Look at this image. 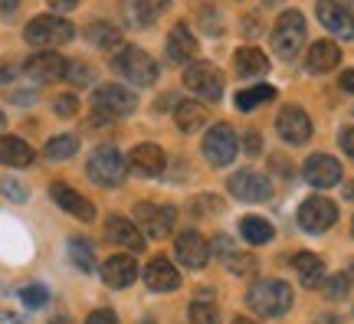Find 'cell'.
Returning <instances> with one entry per match:
<instances>
[{"label": "cell", "instance_id": "obj_8", "mask_svg": "<svg viewBox=\"0 0 354 324\" xmlns=\"http://www.w3.org/2000/svg\"><path fill=\"white\" fill-rule=\"evenodd\" d=\"M335 220H338V207L325 197H308L299 207V226L305 233H325L335 226Z\"/></svg>", "mask_w": 354, "mask_h": 324}, {"label": "cell", "instance_id": "obj_6", "mask_svg": "<svg viewBox=\"0 0 354 324\" xmlns=\"http://www.w3.org/2000/svg\"><path fill=\"white\" fill-rule=\"evenodd\" d=\"M184 86L201 102H220L223 95V75L214 63H190L184 69Z\"/></svg>", "mask_w": 354, "mask_h": 324}, {"label": "cell", "instance_id": "obj_20", "mask_svg": "<svg viewBox=\"0 0 354 324\" xmlns=\"http://www.w3.org/2000/svg\"><path fill=\"white\" fill-rule=\"evenodd\" d=\"M145 285L151 292H174V288H180V272L167 259H154L145 269Z\"/></svg>", "mask_w": 354, "mask_h": 324}, {"label": "cell", "instance_id": "obj_44", "mask_svg": "<svg viewBox=\"0 0 354 324\" xmlns=\"http://www.w3.org/2000/svg\"><path fill=\"white\" fill-rule=\"evenodd\" d=\"M342 88L344 92H354V69H348V73L342 75Z\"/></svg>", "mask_w": 354, "mask_h": 324}, {"label": "cell", "instance_id": "obj_28", "mask_svg": "<svg viewBox=\"0 0 354 324\" xmlns=\"http://www.w3.org/2000/svg\"><path fill=\"white\" fill-rule=\"evenodd\" d=\"M240 233L246 242H253V246H266L269 239H272V226L266 223L263 216H243L240 220Z\"/></svg>", "mask_w": 354, "mask_h": 324}, {"label": "cell", "instance_id": "obj_7", "mask_svg": "<svg viewBox=\"0 0 354 324\" xmlns=\"http://www.w3.org/2000/svg\"><path fill=\"white\" fill-rule=\"evenodd\" d=\"M240 154V137L230 125H214L203 137V158L214 164V167H227L236 161Z\"/></svg>", "mask_w": 354, "mask_h": 324}, {"label": "cell", "instance_id": "obj_38", "mask_svg": "<svg viewBox=\"0 0 354 324\" xmlns=\"http://www.w3.org/2000/svg\"><path fill=\"white\" fill-rule=\"evenodd\" d=\"M0 190H3V197L17 200V203H24V200H26V187L20 184V180H3V184H0Z\"/></svg>", "mask_w": 354, "mask_h": 324}, {"label": "cell", "instance_id": "obj_49", "mask_svg": "<svg viewBox=\"0 0 354 324\" xmlns=\"http://www.w3.org/2000/svg\"><path fill=\"white\" fill-rule=\"evenodd\" d=\"M348 278H354V265H351V275H348Z\"/></svg>", "mask_w": 354, "mask_h": 324}, {"label": "cell", "instance_id": "obj_25", "mask_svg": "<svg viewBox=\"0 0 354 324\" xmlns=\"http://www.w3.org/2000/svg\"><path fill=\"white\" fill-rule=\"evenodd\" d=\"M33 158L37 154H33V148L26 141H20V137H13V135L0 137V161L7 164V167H30Z\"/></svg>", "mask_w": 354, "mask_h": 324}, {"label": "cell", "instance_id": "obj_4", "mask_svg": "<svg viewBox=\"0 0 354 324\" xmlns=\"http://www.w3.org/2000/svg\"><path fill=\"white\" fill-rule=\"evenodd\" d=\"M305 43V17L299 10H286L272 30V50L279 59H295Z\"/></svg>", "mask_w": 354, "mask_h": 324}, {"label": "cell", "instance_id": "obj_1", "mask_svg": "<svg viewBox=\"0 0 354 324\" xmlns=\"http://www.w3.org/2000/svg\"><path fill=\"white\" fill-rule=\"evenodd\" d=\"M246 305L253 308V314L259 318H279L292 308V288L279 278H266V282H256L246 295Z\"/></svg>", "mask_w": 354, "mask_h": 324}, {"label": "cell", "instance_id": "obj_30", "mask_svg": "<svg viewBox=\"0 0 354 324\" xmlns=\"http://www.w3.org/2000/svg\"><path fill=\"white\" fill-rule=\"evenodd\" d=\"M272 99H276V88L272 86L243 88V92H236V108H240V112H253V108H259L263 102H272Z\"/></svg>", "mask_w": 354, "mask_h": 324}, {"label": "cell", "instance_id": "obj_18", "mask_svg": "<svg viewBox=\"0 0 354 324\" xmlns=\"http://www.w3.org/2000/svg\"><path fill=\"white\" fill-rule=\"evenodd\" d=\"M135 275H138V265L131 256H112V259L102 262V278L112 288H128L135 282Z\"/></svg>", "mask_w": 354, "mask_h": 324}, {"label": "cell", "instance_id": "obj_47", "mask_svg": "<svg viewBox=\"0 0 354 324\" xmlns=\"http://www.w3.org/2000/svg\"><path fill=\"white\" fill-rule=\"evenodd\" d=\"M233 324H253V321H250V318H236V321H233Z\"/></svg>", "mask_w": 354, "mask_h": 324}, {"label": "cell", "instance_id": "obj_39", "mask_svg": "<svg viewBox=\"0 0 354 324\" xmlns=\"http://www.w3.org/2000/svg\"><path fill=\"white\" fill-rule=\"evenodd\" d=\"M76 95H59L56 99V115H63V118H69V115H76Z\"/></svg>", "mask_w": 354, "mask_h": 324}, {"label": "cell", "instance_id": "obj_43", "mask_svg": "<svg viewBox=\"0 0 354 324\" xmlns=\"http://www.w3.org/2000/svg\"><path fill=\"white\" fill-rule=\"evenodd\" d=\"M243 144H246V151H250V154H259V151H263V137L250 131V135L243 137Z\"/></svg>", "mask_w": 354, "mask_h": 324}, {"label": "cell", "instance_id": "obj_31", "mask_svg": "<svg viewBox=\"0 0 354 324\" xmlns=\"http://www.w3.org/2000/svg\"><path fill=\"white\" fill-rule=\"evenodd\" d=\"M161 13H165V3H125V17L131 26H148Z\"/></svg>", "mask_w": 354, "mask_h": 324}, {"label": "cell", "instance_id": "obj_17", "mask_svg": "<svg viewBox=\"0 0 354 324\" xmlns=\"http://www.w3.org/2000/svg\"><path fill=\"white\" fill-rule=\"evenodd\" d=\"M50 193H53V200H56L66 213H73L76 220H82V223H92V220H95V207H92L76 187H69V184H53Z\"/></svg>", "mask_w": 354, "mask_h": 324}, {"label": "cell", "instance_id": "obj_24", "mask_svg": "<svg viewBox=\"0 0 354 324\" xmlns=\"http://www.w3.org/2000/svg\"><path fill=\"white\" fill-rule=\"evenodd\" d=\"M194 53H197V39L190 33V26L177 23L174 30H171V37H167V56H171L174 63H190Z\"/></svg>", "mask_w": 354, "mask_h": 324}, {"label": "cell", "instance_id": "obj_21", "mask_svg": "<svg viewBox=\"0 0 354 324\" xmlns=\"http://www.w3.org/2000/svg\"><path fill=\"white\" fill-rule=\"evenodd\" d=\"M338 63H342V50L331 39H318V43H312V50L305 53L308 73H331Z\"/></svg>", "mask_w": 354, "mask_h": 324}, {"label": "cell", "instance_id": "obj_48", "mask_svg": "<svg viewBox=\"0 0 354 324\" xmlns=\"http://www.w3.org/2000/svg\"><path fill=\"white\" fill-rule=\"evenodd\" d=\"M3 128H7V118H3V112H0V131H3Z\"/></svg>", "mask_w": 354, "mask_h": 324}, {"label": "cell", "instance_id": "obj_29", "mask_svg": "<svg viewBox=\"0 0 354 324\" xmlns=\"http://www.w3.org/2000/svg\"><path fill=\"white\" fill-rule=\"evenodd\" d=\"M88 43H95L99 50H115L122 43V30L105 23V20H95V23L88 26Z\"/></svg>", "mask_w": 354, "mask_h": 324}, {"label": "cell", "instance_id": "obj_45", "mask_svg": "<svg viewBox=\"0 0 354 324\" xmlns=\"http://www.w3.org/2000/svg\"><path fill=\"white\" fill-rule=\"evenodd\" d=\"M73 7H76V3H53V10H56V13H63V10H73Z\"/></svg>", "mask_w": 354, "mask_h": 324}, {"label": "cell", "instance_id": "obj_34", "mask_svg": "<svg viewBox=\"0 0 354 324\" xmlns=\"http://www.w3.org/2000/svg\"><path fill=\"white\" fill-rule=\"evenodd\" d=\"M69 259L76 262V269H82V272L95 269V249L88 246L86 239H69Z\"/></svg>", "mask_w": 354, "mask_h": 324}, {"label": "cell", "instance_id": "obj_40", "mask_svg": "<svg viewBox=\"0 0 354 324\" xmlns=\"http://www.w3.org/2000/svg\"><path fill=\"white\" fill-rule=\"evenodd\" d=\"M69 79H73L76 86H86L88 79H92V69H88V66H82V63L69 66Z\"/></svg>", "mask_w": 354, "mask_h": 324}, {"label": "cell", "instance_id": "obj_15", "mask_svg": "<svg viewBox=\"0 0 354 324\" xmlns=\"http://www.w3.org/2000/svg\"><path fill=\"white\" fill-rule=\"evenodd\" d=\"M174 256L180 265H187V269H203L207 259H210V246H207V239L201 233H180L174 242Z\"/></svg>", "mask_w": 354, "mask_h": 324}, {"label": "cell", "instance_id": "obj_36", "mask_svg": "<svg viewBox=\"0 0 354 324\" xmlns=\"http://www.w3.org/2000/svg\"><path fill=\"white\" fill-rule=\"evenodd\" d=\"M20 298H24L26 308H43V305L50 301V292L43 285H26L24 292H20Z\"/></svg>", "mask_w": 354, "mask_h": 324}, {"label": "cell", "instance_id": "obj_2", "mask_svg": "<svg viewBox=\"0 0 354 324\" xmlns=\"http://www.w3.org/2000/svg\"><path fill=\"white\" fill-rule=\"evenodd\" d=\"M112 69L122 79L135 82V86H151L154 79H158V63L145 50H138V46H122L112 56Z\"/></svg>", "mask_w": 354, "mask_h": 324}, {"label": "cell", "instance_id": "obj_26", "mask_svg": "<svg viewBox=\"0 0 354 324\" xmlns=\"http://www.w3.org/2000/svg\"><path fill=\"white\" fill-rule=\"evenodd\" d=\"M233 66H236V75H243V79H253V75L269 73V59H266L263 50H256V46H243V50H236Z\"/></svg>", "mask_w": 354, "mask_h": 324}, {"label": "cell", "instance_id": "obj_42", "mask_svg": "<svg viewBox=\"0 0 354 324\" xmlns=\"http://www.w3.org/2000/svg\"><path fill=\"white\" fill-rule=\"evenodd\" d=\"M342 151L348 158H354V128H344L342 131Z\"/></svg>", "mask_w": 354, "mask_h": 324}, {"label": "cell", "instance_id": "obj_23", "mask_svg": "<svg viewBox=\"0 0 354 324\" xmlns=\"http://www.w3.org/2000/svg\"><path fill=\"white\" fill-rule=\"evenodd\" d=\"M292 269H295V275H299V282L305 288H318L325 282V262L318 259L315 252H299L292 259Z\"/></svg>", "mask_w": 354, "mask_h": 324}, {"label": "cell", "instance_id": "obj_22", "mask_svg": "<svg viewBox=\"0 0 354 324\" xmlns=\"http://www.w3.org/2000/svg\"><path fill=\"white\" fill-rule=\"evenodd\" d=\"M105 233H109V239H112V242H118V246H125V249H131V252L145 249V236L138 233V226L131 223V220L112 216V220L105 223Z\"/></svg>", "mask_w": 354, "mask_h": 324}, {"label": "cell", "instance_id": "obj_46", "mask_svg": "<svg viewBox=\"0 0 354 324\" xmlns=\"http://www.w3.org/2000/svg\"><path fill=\"white\" fill-rule=\"evenodd\" d=\"M46 324H73L69 318H53V321H46Z\"/></svg>", "mask_w": 354, "mask_h": 324}, {"label": "cell", "instance_id": "obj_16", "mask_svg": "<svg viewBox=\"0 0 354 324\" xmlns=\"http://www.w3.org/2000/svg\"><path fill=\"white\" fill-rule=\"evenodd\" d=\"M318 20L338 39H354V13L344 3H318Z\"/></svg>", "mask_w": 354, "mask_h": 324}, {"label": "cell", "instance_id": "obj_14", "mask_svg": "<svg viewBox=\"0 0 354 324\" xmlns=\"http://www.w3.org/2000/svg\"><path fill=\"white\" fill-rule=\"evenodd\" d=\"M26 75L37 79V82H59L69 75V63L59 53H37V56L26 59Z\"/></svg>", "mask_w": 354, "mask_h": 324}, {"label": "cell", "instance_id": "obj_3", "mask_svg": "<svg viewBox=\"0 0 354 324\" xmlns=\"http://www.w3.org/2000/svg\"><path fill=\"white\" fill-rule=\"evenodd\" d=\"M26 43L43 53H53V46H63L73 39V23L63 17H37L33 23H26Z\"/></svg>", "mask_w": 354, "mask_h": 324}, {"label": "cell", "instance_id": "obj_41", "mask_svg": "<svg viewBox=\"0 0 354 324\" xmlns=\"http://www.w3.org/2000/svg\"><path fill=\"white\" fill-rule=\"evenodd\" d=\"M86 324H118V318H115V312H109V308H99V312L88 314Z\"/></svg>", "mask_w": 354, "mask_h": 324}, {"label": "cell", "instance_id": "obj_32", "mask_svg": "<svg viewBox=\"0 0 354 324\" xmlns=\"http://www.w3.org/2000/svg\"><path fill=\"white\" fill-rule=\"evenodd\" d=\"M220 249H223V265H227L230 272H236V275H250V272H256V259H253V256L230 249V242H220Z\"/></svg>", "mask_w": 354, "mask_h": 324}, {"label": "cell", "instance_id": "obj_35", "mask_svg": "<svg viewBox=\"0 0 354 324\" xmlns=\"http://www.w3.org/2000/svg\"><path fill=\"white\" fill-rule=\"evenodd\" d=\"M190 324H220V312L210 301H194L190 305Z\"/></svg>", "mask_w": 354, "mask_h": 324}, {"label": "cell", "instance_id": "obj_27", "mask_svg": "<svg viewBox=\"0 0 354 324\" xmlns=\"http://www.w3.org/2000/svg\"><path fill=\"white\" fill-rule=\"evenodd\" d=\"M174 122L180 131H197L207 122V108H203L201 102H180L174 108Z\"/></svg>", "mask_w": 354, "mask_h": 324}, {"label": "cell", "instance_id": "obj_12", "mask_svg": "<svg viewBox=\"0 0 354 324\" xmlns=\"http://www.w3.org/2000/svg\"><path fill=\"white\" fill-rule=\"evenodd\" d=\"M302 177L305 184H312L318 190L335 187V184H342V164L335 161L331 154H312L302 167Z\"/></svg>", "mask_w": 354, "mask_h": 324}, {"label": "cell", "instance_id": "obj_9", "mask_svg": "<svg viewBox=\"0 0 354 324\" xmlns=\"http://www.w3.org/2000/svg\"><path fill=\"white\" fill-rule=\"evenodd\" d=\"M135 95L122 86H99L95 95H92V105L102 118H122V115H131L135 112Z\"/></svg>", "mask_w": 354, "mask_h": 324}, {"label": "cell", "instance_id": "obj_5", "mask_svg": "<svg viewBox=\"0 0 354 324\" xmlns=\"http://www.w3.org/2000/svg\"><path fill=\"white\" fill-rule=\"evenodd\" d=\"M128 164L122 158V151L112 148V144H102L95 148V154L88 158V177L99 184V187H118L125 180Z\"/></svg>", "mask_w": 354, "mask_h": 324}, {"label": "cell", "instance_id": "obj_19", "mask_svg": "<svg viewBox=\"0 0 354 324\" xmlns=\"http://www.w3.org/2000/svg\"><path fill=\"white\" fill-rule=\"evenodd\" d=\"M128 161H131V167L138 171V174L145 177H158V174H165V151L158 148V144H138V148L128 154Z\"/></svg>", "mask_w": 354, "mask_h": 324}, {"label": "cell", "instance_id": "obj_33", "mask_svg": "<svg viewBox=\"0 0 354 324\" xmlns=\"http://www.w3.org/2000/svg\"><path fill=\"white\" fill-rule=\"evenodd\" d=\"M76 151H79V137L76 135H59L46 144V158H50V161H66V158H73Z\"/></svg>", "mask_w": 354, "mask_h": 324}, {"label": "cell", "instance_id": "obj_37", "mask_svg": "<svg viewBox=\"0 0 354 324\" xmlns=\"http://www.w3.org/2000/svg\"><path fill=\"white\" fill-rule=\"evenodd\" d=\"M325 295H328L331 301H342L344 295H348V275H335L328 282V288H325Z\"/></svg>", "mask_w": 354, "mask_h": 324}, {"label": "cell", "instance_id": "obj_13", "mask_svg": "<svg viewBox=\"0 0 354 324\" xmlns=\"http://www.w3.org/2000/svg\"><path fill=\"white\" fill-rule=\"evenodd\" d=\"M230 193L246 200V203H259V200L272 197V184L263 174H256V171H236L230 177Z\"/></svg>", "mask_w": 354, "mask_h": 324}, {"label": "cell", "instance_id": "obj_11", "mask_svg": "<svg viewBox=\"0 0 354 324\" xmlns=\"http://www.w3.org/2000/svg\"><path fill=\"white\" fill-rule=\"evenodd\" d=\"M276 128H279V137L286 144H305L312 137V118L299 108V105H286L276 118Z\"/></svg>", "mask_w": 354, "mask_h": 324}, {"label": "cell", "instance_id": "obj_10", "mask_svg": "<svg viewBox=\"0 0 354 324\" xmlns=\"http://www.w3.org/2000/svg\"><path fill=\"white\" fill-rule=\"evenodd\" d=\"M135 220H138V226L148 236L161 239L174 229L177 213L171 210V207H161V203H138V207H135Z\"/></svg>", "mask_w": 354, "mask_h": 324}, {"label": "cell", "instance_id": "obj_50", "mask_svg": "<svg viewBox=\"0 0 354 324\" xmlns=\"http://www.w3.org/2000/svg\"><path fill=\"white\" fill-rule=\"evenodd\" d=\"M351 233H354V223H351Z\"/></svg>", "mask_w": 354, "mask_h": 324}]
</instances>
